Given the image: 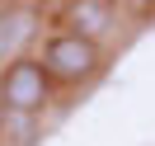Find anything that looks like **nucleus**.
Segmentation results:
<instances>
[{
  "label": "nucleus",
  "mask_w": 155,
  "mask_h": 146,
  "mask_svg": "<svg viewBox=\"0 0 155 146\" xmlns=\"http://www.w3.org/2000/svg\"><path fill=\"white\" fill-rule=\"evenodd\" d=\"M52 99H57V85H52V76L42 71L38 57H19L10 66H0V113L42 118Z\"/></svg>",
  "instance_id": "obj_1"
},
{
  "label": "nucleus",
  "mask_w": 155,
  "mask_h": 146,
  "mask_svg": "<svg viewBox=\"0 0 155 146\" xmlns=\"http://www.w3.org/2000/svg\"><path fill=\"white\" fill-rule=\"evenodd\" d=\"M38 61L52 76V85H89L104 71V47L89 42V38H80V33H71V29H61V33H52L42 42Z\"/></svg>",
  "instance_id": "obj_2"
},
{
  "label": "nucleus",
  "mask_w": 155,
  "mask_h": 146,
  "mask_svg": "<svg viewBox=\"0 0 155 146\" xmlns=\"http://www.w3.org/2000/svg\"><path fill=\"white\" fill-rule=\"evenodd\" d=\"M42 29V14L24 0H5L0 5V66H10V61L28 57V42L38 38Z\"/></svg>",
  "instance_id": "obj_3"
},
{
  "label": "nucleus",
  "mask_w": 155,
  "mask_h": 146,
  "mask_svg": "<svg viewBox=\"0 0 155 146\" xmlns=\"http://www.w3.org/2000/svg\"><path fill=\"white\" fill-rule=\"evenodd\" d=\"M61 24H66L71 33H80V38L99 42V38L117 24V5H113V0H66Z\"/></svg>",
  "instance_id": "obj_4"
},
{
  "label": "nucleus",
  "mask_w": 155,
  "mask_h": 146,
  "mask_svg": "<svg viewBox=\"0 0 155 146\" xmlns=\"http://www.w3.org/2000/svg\"><path fill=\"white\" fill-rule=\"evenodd\" d=\"M0 127H5V132H14V146H33V141H38V118L0 113Z\"/></svg>",
  "instance_id": "obj_5"
}]
</instances>
